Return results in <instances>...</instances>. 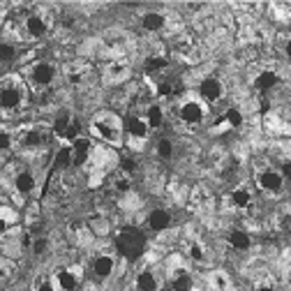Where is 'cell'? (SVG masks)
I'll return each instance as SVG.
<instances>
[{"mask_svg": "<svg viewBox=\"0 0 291 291\" xmlns=\"http://www.w3.org/2000/svg\"><path fill=\"white\" fill-rule=\"evenodd\" d=\"M134 289L137 291H157L160 289V282H157V277H155L153 270H141L134 280Z\"/></svg>", "mask_w": 291, "mask_h": 291, "instance_id": "cell-13", "label": "cell"}, {"mask_svg": "<svg viewBox=\"0 0 291 291\" xmlns=\"http://www.w3.org/2000/svg\"><path fill=\"white\" fill-rule=\"evenodd\" d=\"M35 291H56V287H54V282H39L35 287Z\"/></svg>", "mask_w": 291, "mask_h": 291, "instance_id": "cell-35", "label": "cell"}, {"mask_svg": "<svg viewBox=\"0 0 291 291\" xmlns=\"http://www.w3.org/2000/svg\"><path fill=\"white\" fill-rule=\"evenodd\" d=\"M169 65V60L164 58V56H155V58H148L144 65V69L148 72V74H153V72H160V69H164Z\"/></svg>", "mask_w": 291, "mask_h": 291, "instance_id": "cell-23", "label": "cell"}, {"mask_svg": "<svg viewBox=\"0 0 291 291\" xmlns=\"http://www.w3.org/2000/svg\"><path fill=\"white\" fill-rule=\"evenodd\" d=\"M169 224H171V215L164 208H155L153 213L148 215V227L153 231H164L169 229Z\"/></svg>", "mask_w": 291, "mask_h": 291, "instance_id": "cell-14", "label": "cell"}, {"mask_svg": "<svg viewBox=\"0 0 291 291\" xmlns=\"http://www.w3.org/2000/svg\"><path fill=\"white\" fill-rule=\"evenodd\" d=\"M92 132H95L102 141L118 146L120 144V139H123V123H120V118H118L116 114L104 111V114L95 116V120H92Z\"/></svg>", "mask_w": 291, "mask_h": 291, "instance_id": "cell-3", "label": "cell"}, {"mask_svg": "<svg viewBox=\"0 0 291 291\" xmlns=\"http://www.w3.org/2000/svg\"><path fill=\"white\" fill-rule=\"evenodd\" d=\"M125 130H127V134H130L134 141H144V139L148 137L150 127H148V123H146V118H139V116H130V118L125 120Z\"/></svg>", "mask_w": 291, "mask_h": 291, "instance_id": "cell-9", "label": "cell"}, {"mask_svg": "<svg viewBox=\"0 0 291 291\" xmlns=\"http://www.w3.org/2000/svg\"><path fill=\"white\" fill-rule=\"evenodd\" d=\"M14 58H16V49L0 39V62H12Z\"/></svg>", "mask_w": 291, "mask_h": 291, "instance_id": "cell-25", "label": "cell"}, {"mask_svg": "<svg viewBox=\"0 0 291 291\" xmlns=\"http://www.w3.org/2000/svg\"><path fill=\"white\" fill-rule=\"evenodd\" d=\"M146 123L150 130H157L162 123H164V111H162L157 104H150V107L146 109Z\"/></svg>", "mask_w": 291, "mask_h": 291, "instance_id": "cell-17", "label": "cell"}, {"mask_svg": "<svg viewBox=\"0 0 291 291\" xmlns=\"http://www.w3.org/2000/svg\"><path fill=\"white\" fill-rule=\"evenodd\" d=\"M5 277H7V268H5V263L0 261V282H2Z\"/></svg>", "mask_w": 291, "mask_h": 291, "instance_id": "cell-39", "label": "cell"}, {"mask_svg": "<svg viewBox=\"0 0 291 291\" xmlns=\"http://www.w3.org/2000/svg\"><path fill=\"white\" fill-rule=\"evenodd\" d=\"M28 97V86L19 74H7L0 79V114H16L21 111Z\"/></svg>", "mask_w": 291, "mask_h": 291, "instance_id": "cell-1", "label": "cell"}, {"mask_svg": "<svg viewBox=\"0 0 291 291\" xmlns=\"http://www.w3.org/2000/svg\"><path fill=\"white\" fill-rule=\"evenodd\" d=\"M282 174H284L287 178H291V162H287V164L282 167Z\"/></svg>", "mask_w": 291, "mask_h": 291, "instance_id": "cell-38", "label": "cell"}, {"mask_svg": "<svg viewBox=\"0 0 291 291\" xmlns=\"http://www.w3.org/2000/svg\"><path fill=\"white\" fill-rule=\"evenodd\" d=\"M164 23H167V19H164V14H160V12H148V14H144V19H141V26L150 32L162 30Z\"/></svg>", "mask_w": 291, "mask_h": 291, "instance_id": "cell-16", "label": "cell"}, {"mask_svg": "<svg viewBox=\"0 0 291 291\" xmlns=\"http://www.w3.org/2000/svg\"><path fill=\"white\" fill-rule=\"evenodd\" d=\"M56 65L49 60H35L26 69V81L35 90H49L56 81Z\"/></svg>", "mask_w": 291, "mask_h": 291, "instance_id": "cell-4", "label": "cell"}, {"mask_svg": "<svg viewBox=\"0 0 291 291\" xmlns=\"http://www.w3.org/2000/svg\"><path fill=\"white\" fill-rule=\"evenodd\" d=\"M123 169H125V171H134V162H132V160H123Z\"/></svg>", "mask_w": 291, "mask_h": 291, "instance_id": "cell-37", "label": "cell"}, {"mask_svg": "<svg viewBox=\"0 0 291 291\" xmlns=\"http://www.w3.org/2000/svg\"><path fill=\"white\" fill-rule=\"evenodd\" d=\"M231 199H233V204H236L238 208H245L247 204H250V194H247L245 190H236L231 194Z\"/></svg>", "mask_w": 291, "mask_h": 291, "instance_id": "cell-28", "label": "cell"}, {"mask_svg": "<svg viewBox=\"0 0 291 291\" xmlns=\"http://www.w3.org/2000/svg\"><path fill=\"white\" fill-rule=\"evenodd\" d=\"M35 187H37V178H35V174L30 169H19V171L12 174V190H14V194L30 197L35 192Z\"/></svg>", "mask_w": 291, "mask_h": 291, "instance_id": "cell-6", "label": "cell"}, {"mask_svg": "<svg viewBox=\"0 0 291 291\" xmlns=\"http://www.w3.org/2000/svg\"><path fill=\"white\" fill-rule=\"evenodd\" d=\"M259 291H275V289H270V287H261Z\"/></svg>", "mask_w": 291, "mask_h": 291, "instance_id": "cell-41", "label": "cell"}, {"mask_svg": "<svg viewBox=\"0 0 291 291\" xmlns=\"http://www.w3.org/2000/svg\"><path fill=\"white\" fill-rule=\"evenodd\" d=\"M192 289V277L187 273H178L174 280V291H190Z\"/></svg>", "mask_w": 291, "mask_h": 291, "instance_id": "cell-26", "label": "cell"}, {"mask_svg": "<svg viewBox=\"0 0 291 291\" xmlns=\"http://www.w3.org/2000/svg\"><path fill=\"white\" fill-rule=\"evenodd\" d=\"M88 157H90V141L79 137L72 144V164L74 167H84L86 162H88Z\"/></svg>", "mask_w": 291, "mask_h": 291, "instance_id": "cell-11", "label": "cell"}, {"mask_svg": "<svg viewBox=\"0 0 291 291\" xmlns=\"http://www.w3.org/2000/svg\"><path fill=\"white\" fill-rule=\"evenodd\" d=\"M109 72H111V81H123L125 74H127V67L125 65H111Z\"/></svg>", "mask_w": 291, "mask_h": 291, "instance_id": "cell-30", "label": "cell"}, {"mask_svg": "<svg viewBox=\"0 0 291 291\" xmlns=\"http://www.w3.org/2000/svg\"><path fill=\"white\" fill-rule=\"evenodd\" d=\"M54 167L56 169L72 167V148H60L58 150V155H56V160H54Z\"/></svg>", "mask_w": 291, "mask_h": 291, "instance_id": "cell-22", "label": "cell"}, {"mask_svg": "<svg viewBox=\"0 0 291 291\" xmlns=\"http://www.w3.org/2000/svg\"><path fill=\"white\" fill-rule=\"evenodd\" d=\"M69 125H72V116L62 111V114L54 120V132L58 134V137H65V132H67V127H69Z\"/></svg>", "mask_w": 291, "mask_h": 291, "instance_id": "cell-21", "label": "cell"}, {"mask_svg": "<svg viewBox=\"0 0 291 291\" xmlns=\"http://www.w3.org/2000/svg\"><path fill=\"white\" fill-rule=\"evenodd\" d=\"M157 92H160L162 97H164V95H171V92H174V88H171V84H160V86H157Z\"/></svg>", "mask_w": 291, "mask_h": 291, "instance_id": "cell-34", "label": "cell"}, {"mask_svg": "<svg viewBox=\"0 0 291 291\" xmlns=\"http://www.w3.org/2000/svg\"><path fill=\"white\" fill-rule=\"evenodd\" d=\"M227 123H229L231 127H240V125H243V114H240L238 109H229V111H227Z\"/></svg>", "mask_w": 291, "mask_h": 291, "instance_id": "cell-29", "label": "cell"}, {"mask_svg": "<svg viewBox=\"0 0 291 291\" xmlns=\"http://www.w3.org/2000/svg\"><path fill=\"white\" fill-rule=\"evenodd\" d=\"M5 12H7V7H5V5H0V23H2V19H5Z\"/></svg>", "mask_w": 291, "mask_h": 291, "instance_id": "cell-40", "label": "cell"}, {"mask_svg": "<svg viewBox=\"0 0 291 291\" xmlns=\"http://www.w3.org/2000/svg\"><path fill=\"white\" fill-rule=\"evenodd\" d=\"M46 247H49V240H46V238H35V240H32V252L37 254V257H42V254L46 252Z\"/></svg>", "mask_w": 291, "mask_h": 291, "instance_id": "cell-31", "label": "cell"}, {"mask_svg": "<svg viewBox=\"0 0 291 291\" xmlns=\"http://www.w3.org/2000/svg\"><path fill=\"white\" fill-rule=\"evenodd\" d=\"M9 227H12V224H9V222H5V220L0 217V238H2L5 233H7V231H9Z\"/></svg>", "mask_w": 291, "mask_h": 291, "instance_id": "cell-36", "label": "cell"}, {"mask_svg": "<svg viewBox=\"0 0 291 291\" xmlns=\"http://www.w3.org/2000/svg\"><path fill=\"white\" fill-rule=\"evenodd\" d=\"M275 84H277L275 72H263V74H259V79H257V88H259V90H268V88H273Z\"/></svg>", "mask_w": 291, "mask_h": 291, "instance_id": "cell-24", "label": "cell"}, {"mask_svg": "<svg viewBox=\"0 0 291 291\" xmlns=\"http://www.w3.org/2000/svg\"><path fill=\"white\" fill-rule=\"evenodd\" d=\"M54 287H56V291H77V284H79V280H77V275L72 273L69 268H62V270H58L54 275Z\"/></svg>", "mask_w": 291, "mask_h": 291, "instance_id": "cell-10", "label": "cell"}, {"mask_svg": "<svg viewBox=\"0 0 291 291\" xmlns=\"http://www.w3.org/2000/svg\"><path fill=\"white\" fill-rule=\"evenodd\" d=\"M14 146H16L14 132L0 130V155H9L12 150H14Z\"/></svg>", "mask_w": 291, "mask_h": 291, "instance_id": "cell-19", "label": "cell"}, {"mask_svg": "<svg viewBox=\"0 0 291 291\" xmlns=\"http://www.w3.org/2000/svg\"><path fill=\"white\" fill-rule=\"evenodd\" d=\"M190 254H192V259H194V261H201V259H204V250H201L199 245H192Z\"/></svg>", "mask_w": 291, "mask_h": 291, "instance_id": "cell-33", "label": "cell"}, {"mask_svg": "<svg viewBox=\"0 0 291 291\" xmlns=\"http://www.w3.org/2000/svg\"><path fill=\"white\" fill-rule=\"evenodd\" d=\"M16 144L21 146L23 150H39V148L46 144V137L42 130L30 127V130H23L21 134L16 137Z\"/></svg>", "mask_w": 291, "mask_h": 291, "instance_id": "cell-7", "label": "cell"}, {"mask_svg": "<svg viewBox=\"0 0 291 291\" xmlns=\"http://www.w3.org/2000/svg\"><path fill=\"white\" fill-rule=\"evenodd\" d=\"M259 183H261V187H266V190L275 192V190H280V187H282V176H280V174H275V171H263V174H261V178H259Z\"/></svg>", "mask_w": 291, "mask_h": 291, "instance_id": "cell-18", "label": "cell"}, {"mask_svg": "<svg viewBox=\"0 0 291 291\" xmlns=\"http://www.w3.org/2000/svg\"><path fill=\"white\" fill-rule=\"evenodd\" d=\"M229 243L233 247H236V250H247V247H250V236H247L245 231H231L229 233Z\"/></svg>", "mask_w": 291, "mask_h": 291, "instance_id": "cell-20", "label": "cell"}, {"mask_svg": "<svg viewBox=\"0 0 291 291\" xmlns=\"http://www.w3.org/2000/svg\"><path fill=\"white\" fill-rule=\"evenodd\" d=\"M180 118H183L185 123H201V118H204V104L197 100H187L180 104Z\"/></svg>", "mask_w": 291, "mask_h": 291, "instance_id": "cell-8", "label": "cell"}, {"mask_svg": "<svg viewBox=\"0 0 291 291\" xmlns=\"http://www.w3.org/2000/svg\"><path fill=\"white\" fill-rule=\"evenodd\" d=\"M116 250L123 254L125 259L137 261L146 252V236L139 229H134V227H127L116 238Z\"/></svg>", "mask_w": 291, "mask_h": 291, "instance_id": "cell-2", "label": "cell"}, {"mask_svg": "<svg viewBox=\"0 0 291 291\" xmlns=\"http://www.w3.org/2000/svg\"><path fill=\"white\" fill-rule=\"evenodd\" d=\"M23 32L30 39H42L49 32V19L42 14V9H30L23 16Z\"/></svg>", "mask_w": 291, "mask_h": 291, "instance_id": "cell-5", "label": "cell"}, {"mask_svg": "<svg viewBox=\"0 0 291 291\" xmlns=\"http://www.w3.org/2000/svg\"><path fill=\"white\" fill-rule=\"evenodd\" d=\"M116 190L118 192H130V180H127V178H118V180H116Z\"/></svg>", "mask_w": 291, "mask_h": 291, "instance_id": "cell-32", "label": "cell"}, {"mask_svg": "<svg viewBox=\"0 0 291 291\" xmlns=\"http://www.w3.org/2000/svg\"><path fill=\"white\" fill-rule=\"evenodd\" d=\"M9 291H21V289H9Z\"/></svg>", "mask_w": 291, "mask_h": 291, "instance_id": "cell-43", "label": "cell"}, {"mask_svg": "<svg viewBox=\"0 0 291 291\" xmlns=\"http://www.w3.org/2000/svg\"><path fill=\"white\" fill-rule=\"evenodd\" d=\"M157 155L164 157V160H169V157L174 155V144H171L169 139H160V141H157Z\"/></svg>", "mask_w": 291, "mask_h": 291, "instance_id": "cell-27", "label": "cell"}, {"mask_svg": "<svg viewBox=\"0 0 291 291\" xmlns=\"http://www.w3.org/2000/svg\"><path fill=\"white\" fill-rule=\"evenodd\" d=\"M92 273L97 277H109L114 273V259L109 257V254H100V257H95L92 261Z\"/></svg>", "mask_w": 291, "mask_h": 291, "instance_id": "cell-15", "label": "cell"}, {"mask_svg": "<svg viewBox=\"0 0 291 291\" xmlns=\"http://www.w3.org/2000/svg\"><path fill=\"white\" fill-rule=\"evenodd\" d=\"M199 92H201V97H204V100L217 102L220 97H222L224 88H222V84H220L217 79H204V81L199 84Z\"/></svg>", "mask_w": 291, "mask_h": 291, "instance_id": "cell-12", "label": "cell"}, {"mask_svg": "<svg viewBox=\"0 0 291 291\" xmlns=\"http://www.w3.org/2000/svg\"><path fill=\"white\" fill-rule=\"evenodd\" d=\"M287 54L291 56V42H289V44H287Z\"/></svg>", "mask_w": 291, "mask_h": 291, "instance_id": "cell-42", "label": "cell"}]
</instances>
